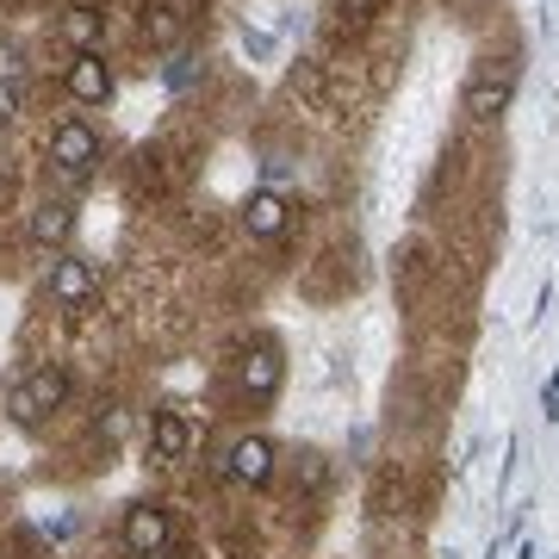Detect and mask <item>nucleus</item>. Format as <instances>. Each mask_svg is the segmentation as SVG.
<instances>
[{
  "label": "nucleus",
  "instance_id": "10",
  "mask_svg": "<svg viewBox=\"0 0 559 559\" xmlns=\"http://www.w3.org/2000/svg\"><path fill=\"white\" fill-rule=\"evenodd\" d=\"M150 454L156 460L187 454V417H180V411H156V423H150Z\"/></svg>",
  "mask_w": 559,
  "mask_h": 559
},
{
  "label": "nucleus",
  "instance_id": "1",
  "mask_svg": "<svg viewBox=\"0 0 559 559\" xmlns=\"http://www.w3.org/2000/svg\"><path fill=\"white\" fill-rule=\"evenodd\" d=\"M510 100H516V62L510 57L479 62V75L466 81V94H460L466 119H498V112H510Z\"/></svg>",
  "mask_w": 559,
  "mask_h": 559
},
{
  "label": "nucleus",
  "instance_id": "14",
  "mask_svg": "<svg viewBox=\"0 0 559 559\" xmlns=\"http://www.w3.org/2000/svg\"><path fill=\"white\" fill-rule=\"evenodd\" d=\"M150 38H156V44H175V38H180V20H175V13H150Z\"/></svg>",
  "mask_w": 559,
  "mask_h": 559
},
{
  "label": "nucleus",
  "instance_id": "3",
  "mask_svg": "<svg viewBox=\"0 0 559 559\" xmlns=\"http://www.w3.org/2000/svg\"><path fill=\"white\" fill-rule=\"evenodd\" d=\"M50 162H57L69 180H81L94 162H100V131L81 119H62L57 131H50Z\"/></svg>",
  "mask_w": 559,
  "mask_h": 559
},
{
  "label": "nucleus",
  "instance_id": "9",
  "mask_svg": "<svg viewBox=\"0 0 559 559\" xmlns=\"http://www.w3.org/2000/svg\"><path fill=\"white\" fill-rule=\"evenodd\" d=\"M62 38L75 44V57H100V44H106V20L94 13V7H69V13H62Z\"/></svg>",
  "mask_w": 559,
  "mask_h": 559
},
{
  "label": "nucleus",
  "instance_id": "11",
  "mask_svg": "<svg viewBox=\"0 0 559 559\" xmlns=\"http://www.w3.org/2000/svg\"><path fill=\"white\" fill-rule=\"evenodd\" d=\"M242 392H249V399H274L280 392V355L274 348H255V355L242 360Z\"/></svg>",
  "mask_w": 559,
  "mask_h": 559
},
{
  "label": "nucleus",
  "instance_id": "7",
  "mask_svg": "<svg viewBox=\"0 0 559 559\" xmlns=\"http://www.w3.org/2000/svg\"><path fill=\"white\" fill-rule=\"evenodd\" d=\"M69 94H75L81 106H106L112 100V69H106L100 57H75L69 62Z\"/></svg>",
  "mask_w": 559,
  "mask_h": 559
},
{
  "label": "nucleus",
  "instance_id": "16",
  "mask_svg": "<svg viewBox=\"0 0 559 559\" xmlns=\"http://www.w3.org/2000/svg\"><path fill=\"white\" fill-rule=\"evenodd\" d=\"M0 81H20V57H13V50L0 57Z\"/></svg>",
  "mask_w": 559,
  "mask_h": 559
},
{
  "label": "nucleus",
  "instance_id": "12",
  "mask_svg": "<svg viewBox=\"0 0 559 559\" xmlns=\"http://www.w3.org/2000/svg\"><path fill=\"white\" fill-rule=\"evenodd\" d=\"M69 230H75V212H69V205H38V212H32V242H44V249L69 242Z\"/></svg>",
  "mask_w": 559,
  "mask_h": 559
},
{
  "label": "nucleus",
  "instance_id": "15",
  "mask_svg": "<svg viewBox=\"0 0 559 559\" xmlns=\"http://www.w3.org/2000/svg\"><path fill=\"white\" fill-rule=\"evenodd\" d=\"M13 112H20V87L0 81V124H13Z\"/></svg>",
  "mask_w": 559,
  "mask_h": 559
},
{
  "label": "nucleus",
  "instance_id": "5",
  "mask_svg": "<svg viewBox=\"0 0 559 559\" xmlns=\"http://www.w3.org/2000/svg\"><path fill=\"white\" fill-rule=\"evenodd\" d=\"M224 473L237 485H267L274 479V441L267 436H237L230 454H224Z\"/></svg>",
  "mask_w": 559,
  "mask_h": 559
},
{
  "label": "nucleus",
  "instance_id": "8",
  "mask_svg": "<svg viewBox=\"0 0 559 559\" xmlns=\"http://www.w3.org/2000/svg\"><path fill=\"white\" fill-rule=\"evenodd\" d=\"M286 200H280L274 187H261V193H249V205H242V224H249V237H280L286 230Z\"/></svg>",
  "mask_w": 559,
  "mask_h": 559
},
{
  "label": "nucleus",
  "instance_id": "17",
  "mask_svg": "<svg viewBox=\"0 0 559 559\" xmlns=\"http://www.w3.org/2000/svg\"><path fill=\"white\" fill-rule=\"evenodd\" d=\"M156 559H162V554H156Z\"/></svg>",
  "mask_w": 559,
  "mask_h": 559
},
{
  "label": "nucleus",
  "instance_id": "2",
  "mask_svg": "<svg viewBox=\"0 0 559 559\" xmlns=\"http://www.w3.org/2000/svg\"><path fill=\"white\" fill-rule=\"evenodd\" d=\"M62 399H69V373H62V367H32V373L13 385L7 411H13V423H25V429H32V423H44Z\"/></svg>",
  "mask_w": 559,
  "mask_h": 559
},
{
  "label": "nucleus",
  "instance_id": "4",
  "mask_svg": "<svg viewBox=\"0 0 559 559\" xmlns=\"http://www.w3.org/2000/svg\"><path fill=\"white\" fill-rule=\"evenodd\" d=\"M100 293V267L87 255H57L50 261V299L57 305H87Z\"/></svg>",
  "mask_w": 559,
  "mask_h": 559
},
{
  "label": "nucleus",
  "instance_id": "13",
  "mask_svg": "<svg viewBox=\"0 0 559 559\" xmlns=\"http://www.w3.org/2000/svg\"><path fill=\"white\" fill-rule=\"evenodd\" d=\"M162 81H168V87H175V94H187V87H193V81H200V62L175 57V62H168V69H162Z\"/></svg>",
  "mask_w": 559,
  "mask_h": 559
},
{
  "label": "nucleus",
  "instance_id": "6",
  "mask_svg": "<svg viewBox=\"0 0 559 559\" xmlns=\"http://www.w3.org/2000/svg\"><path fill=\"white\" fill-rule=\"evenodd\" d=\"M124 547L138 559H156L168 547V510L162 503H131L124 510Z\"/></svg>",
  "mask_w": 559,
  "mask_h": 559
}]
</instances>
